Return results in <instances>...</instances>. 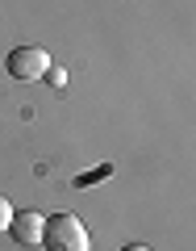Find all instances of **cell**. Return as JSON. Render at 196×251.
I'll return each mask as SVG.
<instances>
[{
    "label": "cell",
    "instance_id": "5",
    "mask_svg": "<svg viewBox=\"0 0 196 251\" xmlns=\"http://www.w3.org/2000/svg\"><path fill=\"white\" fill-rule=\"evenodd\" d=\"M9 222H13V205H9V197L0 193V230H9Z\"/></svg>",
    "mask_w": 196,
    "mask_h": 251
},
{
    "label": "cell",
    "instance_id": "1",
    "mask_svg": "<svg viewBox=\"0 0 196 251\" xmlns=\"http://www.w3.org/2000/svg\"><path fill=\"white\" fill-rule=\"evenodd\" d=\"M42 247L46 251H92L88 226L75 214H50L42 226Z\"/></svg>",
    "mask_w": 196,
    "mask_h": 251
},
{
    "label": "cell",
    "instance_id": "4",
    "mask_svg": "<svg viewBox=\"0 0 196 251\" xmlns=\"http://www.w3.org/2000/svg\"><path fill=\"white\" fill-rule=\"evenodd\" d=\"M105 176H113V163H105V168H92V172H84V176L75 180V188H88V184H96V180H105Z\"/></svg>",
    "mask_w": 196,
    "mask_h": 251
},
{
    "label": "cell",
    "instance_id": "6",
    "mask_svg": "<svg viewBox=\"0 0 196 251\" xmlns=\"http://www.w3.org/2000/svg\"><path fill=\"white\" fill-rule=\"evenodd\" d=\"M46 80H50L54 88H67V72H63V67H50V72H46Z\"/></svg>",
    "mask_w": 196,
    "mask_h": 251
},
{
    "label": "cell",
    "instance_id": "3",
    "mask_svg": "<svg viewBox=\"0 0 196 251\" xmlns=\"http://www.w3.org/2000/svg\"><path fill=\"white\" fill-rule=\"evenodd\" d=\"M42 226H46L42 214H34V209H13L9 239L17 243V247H34V243H42Z\"/></svg>",
    "mask_w": 196,
    "mask_h": 251
},
{
    "label": "cell",
    "instance_id": "2",
    "mask_svg": "<svg viewBox=\"0 0 196 251\" xmlns=\"http://www.w3.org/2000/svg\"><path fill=\"white\" fill-rule=\"evenodd\" d=\"M50 67H54V59H50V50H42V46H13V50L4 54V72H9L13 80H21V84L46 80Z\"/></svg>",
    "mask_w": 196,
    "mask_h": 251
},
{
    "label": "cell",
    "instance_id": "7",
    "mask_svg": "<svg viewBox=\"0 0 196 251\" xmlns=\"http://www.w3.org/2000/svg\"><path fill=\"white\" fill-rule=\"evenodd\" d=\"M121 251H151V247H146V243H125Z\"/></svg>",
    "mask_w": 196,
    "mask_h": 251
}]
</instances>
